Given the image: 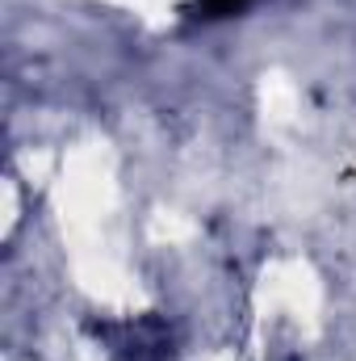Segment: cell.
<instances>
[{
    "label": "cell",
    "instance_id": "obj_1",
    "mask_svg": "<svg viewBox=\"0 0 356 361\" xmlns=\"http://www.w3.org/2000/svg\"><path fill=\"white\" fill-rule=\"evenodd\" d=\"M248 0H201L197 8L205 13V17H231V13H239Z\"/></svg>",
    "mask_w": 356,
    "mask_h": 361
}]
</instances>
